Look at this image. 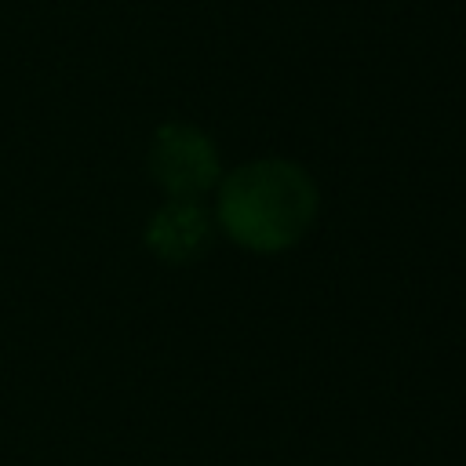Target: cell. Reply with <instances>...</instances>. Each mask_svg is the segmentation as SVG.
I'll return each mask as SVG.
<instances>
[{
  "label": "cell",
  "mask_w": 466,
  "mask_h": 466,
  "mask_svg": "<svg viewBox=\"0 0 466 466\" xmlns=\"http://www.w3.org/2000/svg\"><path fill=\"white\" fill-rule=\"evenodd\" d=\"M317 218V186L291 160H251L218 189L222 229L251 251H284Z\"/></svg>",
  "instance_id": "obj_1"
},
{
  "label": "cell",
  "mask_w": 466,
  "mask_h": 466,
  "mask_svg": "<svg viewBox=\"0 0 466 466\" xmlns=\"http://www.w3.org/2000/svg\"><path fill=\"white\" fill-rule=\"evenodd\" d=\"M149 171L171 200H197L218 182V153L204 131L189 124H164L149 146Z\"/></svg>",
  "instance_id": "obj_2"
},
{
  "label": "cell",
  "mask_w": 466,
  "mask_h": 466,
  "mask_svg": "<svg viewBox=\"0 0 466 466\" xmlns=\"http://www.w3.org/2000/svg\"><path fill=\"white\" fill-rule=\"evenodd\" d=\"M211 240L208 211L197 200H171L164 204L146 229V244L164 262H193Z\"/></svg>",
  "instance_id": "obj_3"
}]
</instances>
